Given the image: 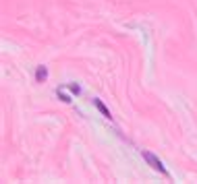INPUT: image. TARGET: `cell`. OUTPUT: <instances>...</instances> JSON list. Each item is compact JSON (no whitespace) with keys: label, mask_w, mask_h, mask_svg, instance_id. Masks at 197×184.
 <instances>
[{"label":"cell","mask_w":197,"mask_h":184,"mask_svg":"<svg viewBox=\"0 0 197 184\" xmlns=\"http://www.w3.org/2000/svg\"><path fill=\"white\" fill-rule=\"evenodd\" d=\"M141 157H143V159H145V161H147V164L151 165V170L160 172L162 176H168V170H166V165L162 164V159H158V157L154 155L151 151H143V149H141Z\"/></svg>","instance_id":"cell-1"},{"label":"cell","mask_w":197,"mask_h":184,"mask_svg":"<svg viewBox=\"0 0 197 184\" xmlns=\"http://www.w3.org/2000/svg\"><path fill=\"white\" fill-rule=\"evenodd\" d=\"M67 87H68V91H71L73 95H79V93H81V87H79L77 83H68Z\"/></svg>","instance_id":"cell-4"},{"label":"cell","mask_w":197,"mask_h":184,"mask_svg":"<svg viewBox=\"0 0 197 184\" xmlns=\"http://www.w3.org/2000/svg\"><path fill=\"white\" fill-rule=\"evenodd\" d=\"M48 79V68L44 66V64H40V66L35 68V81L37 83H44Z\"/></svg>","instance_id":"cell-3"},{"label":"cell","mask_w":197,"mask_h":184,"mask_svg":"<svg viewBox=\"0 0 197 184\" xmlns=\"http://www.w3.org/2000/svg\"><path fill=\"white\" fill-rule=\"evenodd\" d=\"M56 93H58V99H60V102H64V103H71V102H73V99H71V95H67L64 91H60V89H58Z\"/></svg>","instance_id":"cell-5"},{"label":"cell","mask_w":197,"mask_h":184,"mask_svg":"<svg viewBox=\"0 0 197 184\" xmlns=\"http://www.w3.org/2000/svg\"><path fill=\"white\" fill-rule=\"evenodd\" d=\"M94 106L98 110H100V114H102L104 118H112V114H110V110L106 108V103L102 102V99H100V97H94Z\"/></svg>","instance_id":"cell-2"}]
</instances>
